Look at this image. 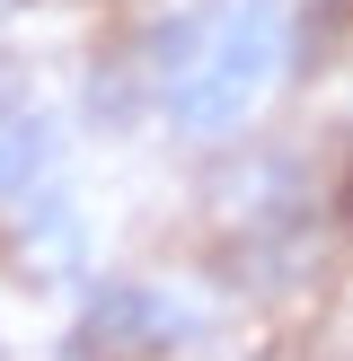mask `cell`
<instances>
[{"label": "cell", "mask_w": 353, "mask_h": 361, "mask_svg": "<svg viewBox=\"0 0 353 361\" xmlns=\"http://www.w3.org/2000/svg\"><path fill=\"white\" fill-rule=\"evenodd\" d=\"M282 62H292V18H282V0H239V9L203 18L194 62L168 80V115L186 123V133H229V123H247V106L282 80Z\"/></svg>", "instance_id": "obj_1"}, {"label": "cell", "mask_w": 353, "mask_h": 361, "mask_svg": "<svg viewBox=\"0 0 353 361\" xmlns=\"http://www.w3.org/2000/svg\"><path fill=\"white\" fill-rule=\"evenodd\" d=\"M176 344V309L150 282H97L80 309V361H150Z\"/></svg>", "instance_id": "obj_2"}, {"label": "cell", "mask_w": 353, "mask_h": 361, "mask_svg": "<svg viewBox=\"0 0 353 361\" xmlns=\"http://www.w3.org/2000/svg\"><path fill=\"white\" fill-rule=\"evenodd\" d=\"M44 176H53V123L35 115L27 97H9V88H0V203L35 194Z\"/></svg>", "instance_id": "obj_3"}, {"label": "cell", "mask_w": 353, "mask_h": 361, "mask_svg": "<svg viewBox=\"0 0 353 361\" xmlns=\"http://www.w3.org/2000/svg\"><path fill=\"white\" fill-rule=\"evenodd\" d=\"M18 256H27V264H71V256H80V212H71V203L27 212V221H18Z\"/></svg>", "instance_id": "obj_4"}]
</instances>
